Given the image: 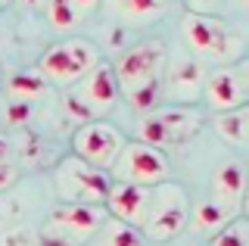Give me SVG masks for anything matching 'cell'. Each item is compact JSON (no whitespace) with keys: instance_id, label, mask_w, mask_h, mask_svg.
<instances>
[{"instance_id":"obj_23","label":"cell","mask_w":249,"mask_h":246,"mask_svg":"<svg viewBox=\"0 0 249 246\" xmlns=\"http://www.w3.org/2000/svg\"><path fill=\"white\" fill-rule=\"evenodd\" d=\"M31 119H35V103H28V100H10L3 106V122L10 128H25Z\"/></svg>"},{"instance_id":"obj_32","label":"cell","mask_w":249,"mask_h":246,"mask_svg":"<svg viewBox=\"0 0 249 246\" xmlns=\"http://www.w3.org/2000/svg\"><path fill=\"white\" fill-rule=\"evenodd\" d=\"M6 3H10V0H0V6H6Z\"/></svg>"},{"instance_id":"obj_12","label":"cell","mask_w":249,"mask_h":246,"mask_svg":"<svg viewBox=\"0 0 249 246\" xmlns=\"http://www.w3.org/2000/svg\"><path fill=\"white\" fill-rule=\"evenodd\" d=\"M202 97L215 112H233L240 106H246V97L233 66H218L215 72H209L206 84H202Z\"/></svg>"},{"instance_id":"obj_28","label":"cell","mask_w":249,"mask_h":246,"mask_svg":"<svg viewBox=\"0 0 249 246\" xmlns=\"http://www.w3.org/2000/svg\"><path fill=\"white\" fill-rule=\"evenodd\" d=\"M6 159H10V141L0 134V162H6Z\"/></svg>"},{"instance_id":"obj_29","label":"cell","mask_w":249,"mask_h":246,"mask_svg":"<svg viewBox=\"0 0 249 246\" xmlns=\"http://www.w3.org/2000/svg\"><path fill=\"white\" fill-rule=\"evenodd\" d=\"M240 212H246V218H249V165H246V193H243V209Z\"/></svg>"},{"instance_id":"obj_7","label":"cell","mask_w":249,"mask_h":246,"mask_svg":"<svg viewBox=\"0 0 249 246\" xmlns=\"http://www.w3.org/2000/svg\"><path fill=\"white\" fill-rule=\"evenodd\" d=\"M168 175V159L162 150L150 147V143L131 141L124 143L119 159L112 165V178L124 184H140V187H156Z\"/></svg>"},{"instance_id":"obj_26","label":"cell","mask_w":249,"mask_h":246,"mask_svg":"<svg viewBox=\"0 0 249 246\" xmlns=\"http://www.w3.org/2000/svg\"><path fill=\"white\" fill-rule=\"evenodd\" d=\"M72 3L78 6V13H90V10H93V6H97V3H100V0H72Z\"/></svg>"},{"instance_id":"obj_20","label":"cell","mask_w":249,"mask_h":246,"mask_svg":"<svg viewBox=\"0 0 249 246\" xmlns=\"http://www.w3.org/2000/svg\"><path fill=\"white\" fill-rule=\"evenodd\" d=\"M215 131L221 134L228 143L246 147V131H243V119H240V109H233V112H218V115H215Z\"/></svg>"},{"instance_id":"obj_17","label":"cell","mask_w":249,"mask_h":246,"mask_svg":"<svg viewBox=\"0 0 249 246\" xmlns=\"http://www.w3.org/2000/svg\"><path fill=\"white\" fill-rule=\"evenodd\" d=\"M47 78L37 69H25V72H16L10 75V81H6V94L10 100H28V103H35V100H41L47 94Z\"/></svg>"},{"instance_id":"obj_3","label":"cell","mask_w":249,"mask_h":246,"mask_svg":"<svg viewBox=\"0 0 249 246\" xmlns=\"http://www.w3.org/2000/svg\"><path fill=\"white\" fill-rule=\"evenodd\" d=\"M97 63H100V50L93 41H88V37H66V41L44 50L37 72L47 78V84L69 88V84L81 81Z\"/></svg>"},{"instance_id":"obj_27","label":"cell","mask_w":249,"mask_h":246,"mask_svg":"<svg viewBox=\"0 0 249 246\" xmlns=\"http://www.w3.org/2000/svg\"><path fill=\"white\" fill-rule=\"evenodd\" d=\"M240 119H243V131H246V147H249V103L240 106Z\"/></svg>"},{"instance_id":"obj_6","label":"cell","mask_w":249,"mask_h":246,"mask_svg":"<svg viewBox=\"0 0 249 246\" xmlns=\"http://www.w3.org/2000/svg\"><path fill=\"white\" fill-rule=\"evenodd\" d=\"M122 147H124V134L103 119L78 125V131L72 137V156L84 159V162L93 165V168H103V172H109V168L115 165Z\"/></svg>"},{"instance_id":"obj_19","label":"cell","mask_w":249,"mask_h":246,"mask_svg":"<svg viewBox=\"0 0 249 246\" xmlns=\"http://www.w3.org/2000/svg\"><path fill=\"white\" fill-rule=\"evenodd\" d=\"M47 19H50V25L56 32H72L78 25V19H81V13H78V6L72 0H50L47 3Z\"/></svg>"},{"instance_id":"obj_9","label":"cell","mask_w":249,"mask_h":246,"mask_svg":"<svg viewBox=\"0 0 249 246\" xmlns=\"http://www.w3.org/2000/svg\"><path fill=\"white\" fill-rule=\"evenodd\" d=\"M206 69L196 56H175L162 75V97H168L175 106H193L202 97Z\"/></svg>"},{"instance_id":"obj_31","label":"cell","mask_w":249,"mask_h":246,"mask_svg":"<svg viewBox=\"0 0 249 246\" xmlns=\"http://www.w3.org/2000/svg\"><path fill=\"white\" fill-rule=\"evenodd\" d=\"M237 3H240V6H243V10H249V0H237Z\"/></svg>"},{"instance_id":"obj_22","label":"cell","mask_w":249,"mask_h":246,"mask_svg":"<svg viewBox=\"0 0 249 246\" xmlns=\"http://www.w3.org/2000/svg\"><path fill=\"white\" fill-rule=\"evenodd\" d=\"M212 246H249V218H231L212 237Z\"/></svg>"},{"instance_id":"obj_10","label":"cell","mask_w":249,"mask_h":246,"mask_svg":"<svg viewBox=\"0 0 249 246\" xmlns=\"http://www.w3.org/2000/svg\"><path fill=\"white\" fill-rule=\"evenodd\" d=\"M72 94L81 100V106L90 112V119L106 115L115 103H119V97H122L119 78H115V69L109 66V63H97L81 81H78V88L72 90Z\"/></svg>"},{"instance_id":"obj_1","label":"cell","mask_w":249,"mask_h":246,"mask_svg":"<svg viewBox=\"0 0 249 246\" xmlns=\"http://www.w3.org/2000/svg\"><path fill=\"white\" fill-rule=\"evenodd\" d=\"M181 35L196 59H212V63H237L243 50V37L212 13H193L187 10L181 19Z\"/></svg>"},{"instance_id":"obj_8","label":"cell","mask_w":249,"mask_h":246,"mask_svg":"<svg viewBox=\"0 0 249 246\" xmlns=\"http://www.w3.org/2000/svg\"><path fill=\"white\" fill-rule=\"evenodd\" d=\"M112 69H115V78H119L122 94L140 88V84L159 81L162 72H165V44L156 41V37L153 41H140L131 50H124Z\"/></svg>"},{"instance_id":"obj_2","label":"cell","mask_w":249,"mask_h":246,"mask_svg":"<svg viewBox=\"0 0 249 246\" xmlns=\"http://www.w3.org/2000/svg\"><path fill=\"white\" fill-rule=\"evenodd\" d=\"M190 221V203H187V193L181 184L162 181L150 187V206H146L143 225H140V234L153 243H168L175 240L178 234L187 228Z\"/></svg>"},{"instance_id":"obj_24","label":"cell","mask_w":249,"mask_h":246,"mask_svg":"<svg viewBox=\"0 0 249 246\" xmlns=\"http://www.w3.org/2000/svg\"><path fill=\"white\" fill-rule=\"evenodd\" d=\"M233 72H237L240 88H243V97H246V103H249V56L237 59V63H233Z\"/></svg>"},{"instance_id":"obj_25","label":"cell","mask_w":249,"mask_h":246,"mask_svg":"<svg viewBox=\"0 0 249 246\" xmlns=\"http://www.w3.org/2000/svg\"><path fill=\"white\" fill-rule=\"evenodd\" d=\"M16 178H19V172H16V165H10V159L0 162V190H6L10 184H16Z\"/></svg>"},{"instance_id":"obj_5","label":"cell","mask_w":249,"mask_h":246,"mask_svg":"<svg viewBox=\"0 0 249 246\" xmlns=\"http://www.w3.org/2000/svg\"><path fill=\"white\" fill-rule=\"evenodd\" d=\"M106 225V209L103 206H88V203H66L50 215L44 228V240H53L59 246H81L90 240L100 228Z\"/></svg>"},{"instance_id":"obj_11","label":"cell","mask_w":249,"mask_h":246,"mask_svg":"<svg viewBox=\"0 0 249 246\" xmlns=\"http://www.w3.org/2000/svg\"><path fill=\"white\" fill-rule=\"evenodd\" d=\"M103 206H106V212L112 215V218H119V221H124V225H131V228H140L143 225V215H146V206H150V187L112 181Z\"/></svg>"},{"instance_id":"obj_4","label":"cell","mask_w":249,"mask_h":246,"mask_svg":"<svg viewBox=\"0 0 249 246\" xmlns=\"http://www.w3.org/2000/svg\"><path fill=\"white\" fill-rule=\"evenodd\" d=\"M56 190L62 199L69 203H88V206H103L109 196V187H112V178L103 168H93L84 159L78 156H66L56 165Z\"/></svg>"},{"instance_id":"obj_18","label":"cell","mask_w":249,"mask_h":246,"mask_svg":"<svg viewBox=\"0 0 249 246\" xmlns=\"http://www.w3.org/2000/svg\"><path fill=\"white\" fill-rule=\"evenodd\" d=\"M103 230V246H143V234L140 228H131L119 218H106Z\"/></svg>"},{"instance_id":"obj_14","label":"cell","mask_w":249,"mask_h":246,"mask_svg":"<svg viewBox=\"0 0 249 246\" xmlns=\"http://www.w3.org/2000/svg\"><path fill=\"white\" fill-rule=\"evenodd\" d=\"M159 115V122L165 125L168 143H187L196 137V131L202 128V112L193 106H165V109H153Z\"/></svg>"},{"instance_id":"obj_21","label":"cell","mask_w":249,"mask_h":246,"mask_svg":"<svg viewBox=\"0 0 249 246\" xmlns=\"http://www.w3.org/2000/svg\"><path fill=\"white\" fill-rule=\"evenodd\" d=\"M137 134H140V143H150V147H156V150L171 147V143H168V134H165V125L159 122V115H156V112H146L143 119H140Z\"/></svg>"},{"instance_id":"obj_13","label":"cell","mask_w":249,"mask_h":246,"mask_svg":"<svg viewBox=\"0 0 249 246\" xmlns=\"http://www.w3.org/2000/svg\"><path fill=\"white\" fill-rule=\"evenodd\" d=\"M243 193H246V165L237 162V159H231V162H224L215 172L212 193H209V196H212L218 206H224V209L237 218V212L243 209Z\"/></svg>"},{"instance_id":"obj_16","label":"cell","mask_w":249,"mask_h":246,"mask_svg":"<svg viewBox=\"0 0 249 246\" xmlns=\"http://www.w3.org/2000/svg\"><path fill=\"white\" fill-rule=\"evenodd\" d=\"M109 6H112V13L119 19L143 25V22L159 19L168 10V0H109Z\"/></svg>"},{"instance_id":"obj_15","label":"cell","mask_w":249,"mask_h":246,"mask_svg":"<svg viewBox=\"0 0 249 246\" xmlns=\"http://www.w3.org/2000/svg\"><path fill=\"white\" fill-rule=\"evenodd\" d=\"M231 218H233V215L224 209V206H218L212 196H206V199H199L196 209H193V215H190V228L196 230V234H202V237H215Z\"/></svg>"},{"instance_id":"obj_30","label":"cell","mask_w":249,"mask_h":246,"mask_svg":"<svg viewBox=\"0 0 249 246\" xmlns=\"http://www.w3.org/2000/svg\"><path fill=\"white\" fill-rule=\"evenodd\" d=\"M22 3H25V6H37V3H41V0H22Z\"/></svg>"}]
</instances>
